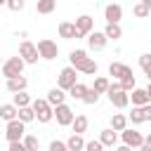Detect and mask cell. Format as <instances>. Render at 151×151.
I'll list each match as a JSON object with an SVG mask.
<instances>
[{
	"label": "cell",
	"instance_id": "obj_1",
	"mask_svg": "<svg viewBox=\"0 0 151 151\" xmlns=\"http://www.w3.org/2000/svg\"><path fill=\"white\" fill-rule=\"evenodd\" d=\"M68 59H71V66L78 71V73H85V76H97V61L92 59V57H87V52L85 50H73L71 54H68Z\"/></svg>",
	"mask_w": 151,
	"mask_h": 151
},
{
	"label": "cell",
	"instance_id": "obj_2",
	"mask_svg": "<svg viewBox=\"0 0 151 151\" xmlns=\"http://www.w3.org/2000/svg\"><path fill=\"white\" fill-rule=\"evenodd\" d=\"M109 101H111V106H116V109H127V104H130V92H125L123 90V85H120V80H113L111 85H109Z\"/></svg>",
	"mask_w": 151,
	"mask_h": 151
},
{
	"label": "cell",
	"instance_id": "obj_3",
	"mask_svg": "<svg viewBox=\"0 0 151 151\" xmlns=\"http://www.w3.org/2000/svg\"><path fill=\"white\" fill-rule=\"evenodd\" d=\"M33 111H35V120L38 123H50L52 118H54V106L47 101V99H33Z\"/></svg>",
	"mask_w": 151,
	"mask_h": 151
},
{
	"label": "cell",
	"instance_id": "obj_4",
	"mask_svg": "<svg viewBox=\"0 0 151 151\" xmlns=\"http://www.w3.org/2000/svg\"><path fill=\"white\" fill-rule=\"evenodd\" d=\"M24 66L26 61L21 57H9L5 64H2V76L9 80V78H17V76H24Z\"/></svg>",
	"mask_w": 151,
	"mask_h": 151
},
{
	"label": "cell",
	"instance_id": "obj_5",
	"mask_svg": "<svg viewBox=\"0 0 151 151\" xmlns=\"http://www.w3.org/2000/svg\"><path fill=\"white\" fill-rule=\"evenodd\" d=\"M76 83H78V71H76L73 66H66V68L59 71V78H57V87H59V90L68 92Z\"/></svg>",
	"mask_w": 151,
	"mask_h": 151
},
{
	"label": "cell",
	"instance_id": "obj_6",
	"mask_svg": "<svg viewBox=\"0 0 151 151\" xmlns=\"http://www.w3.org/2000/svg\"><path fill=\"white\" fill-rule=\"evenodd\" d=\"M24 137H26V123H21L19 118L5 125V139L7 142H24Z\"/></svg>",
	"mask_w": 151,
	"mask_h": 151
},
{
	"label": "cell",
	"instance_id": "obj_7",
	"mask_svg": "<svg viewBox=\"0 0 151 151\" xmlns=\"http://www.w3.org/2000/svg\"><path fill=\"white\" fill-rule=\"evenodd\" d=\"M38 54H40V59H47V61H52V59H57L59 57V47H57V42L54 40H50V38H42V40H38Z\"/></svg>",
	"mask_w": 151,
	"mask_h": 151
},
{
	"label": "cell",
	"instance_id": "obj_8",
	"mask_svg": "<svg viewBox=\"0 0 151 151\" xmlns=\"http://www.w3.org/2000/svg\"><path fill=\"white\" fill-rule=\"evenodd\" d=\"M120 139H123V144L130 146V149H139V146L144 144V134H142L139 130H134V127H125V130L120 132Z\"/></svg>",
	"mask_w": 151,
	"mask_h": 151
},
{
	"label": "cell",
	"instance_id": "obj_9",
	"mask_svg": "<svg viewBox=\"0 0 151 151\" xmlns=\"http://www.w3.org/2000/svg\"><path fill=\"white\" fill-rule=\"evenodd\" d=\"M19 57H21L26 64H38V59H40L38 47H35L31 40H21V45H19Z\"/></svg>",
	"mask_w": 151,
	"mask_h": 151
},
{
	"label": "cell",
	"instance_id": "obj_10",
	"mask_svg": "<svg viewBox=\"0 0 151 151\" xmlns=\"http://www.w3.org/2000/svg\"><path fill=\"white\" fill-rule=\"evenodd\" d=\"M54 118H57V125L68 127V125L73 123L76 113H73V109H71L68 104H59V106H54Z\"/></svg>",
	"mask_w": 151,
	"mask_h": 151
},
{
	"label": "cell",
	"instance_id": "obj_11",
	"mask_svg": "<svg viewBox=\"0 0 151 151\" xmlns=\"http://www.w3.org/2000/svg\"><path fill=\"white\" fill-rule=\"evenodd\" d=\"M109 76H113V80H127V78H134L132 68L120 64V61H111L109 64Z\"/></svg>",
	"mask_w": 151,
	"mask_h": 151
},
{
	"label": "cell",
	"instance_id": "obj_12",
	"mask_svg": "<svg viewBox=\"0 0 151 151\" xmlns=\"http://www.w3.org/2000/svg\"><path fill=\"white\" fill-rule=\"evenodd\" d=\"M76 28H78V33H80V38H87L92 31H94V19L90 17V14H80L76 21Z\"/></svg>",
	"mask_w": 151,
	"mask_h": 151
},
{
	"label": "cell",
	"instance_id": "obj_13",
	"mask_svg": "<svg viewBox=\"0 0 151 151\" xmlns=\"http://www.w3.org/2000/svg\"><path fill=\"white\" fill-rule=\"evenodd\" d=\"M106 42H109V38L104 35V31H92V33L87 35V45H90L92 52H101V50L106 47Z\"/></svg>",
	"mask_w": 151,
	"mask_h": 151
},
{
	"label": "cell",
	"instance_id": "obj_14",
	"mask_svg": "<svg viewBox=\"0 0 151 151\" xmlns=\"http://www.w3.org/2000/svg\"><path fill=\"white\" fill-rule=\"evenodd\" d=\"M104 19H106V24H120V19H123V7L116 5V2L106 5V7H104Z\"/></svg>",
	"mask_w": 151,
	"mask_h": 151
},
{
	"label": "cell",
	"instance_id": "obj_15",
	"mask_svg": "<svg viewBox=\"0 0 151 151\" xmlns=\"http://www.w3.org/2000/svg\"><path fill=\"white\" fill-rule=\"evenodd\" d=\"M130 101H132V106H146V104H151V99L146 94V87H134L132 94H130Z\"/></svg>",
	"mask_w": 151,
	"mask_h": 151
},
{
	"label": "cell",
	"instance_id": "obj_16",
	"mask_svg": "<svg viewBox=\"0 0 151 151\" xmlns=\"http://www.w3.org/2000/svg\"><path fill=\"white\" fill-rule=\"evenodd\" d=\"M59 35H61L64 40H73V38H80V33H78L76 24H71V21H61V24H59Z\"/></svg>",
	"mask_w": 151,
	"mask_h": 151
},
{
	"label": "cell",
	"instance_id": "obj_17",
	"mask_svg": "<svg viewBox=\"0 0 151 151\" xmlns=\"http://www.w3.org/2000/svg\"><path fill=\"white\" fill-rule=\"evenodd\" d=\"M26 87H28L26 76H17V78H9V80H7V90H9L12 94H17V92H26Z\"/></svg>",
	"mask_w": 151,
	"mask_h": 151
},
{
	"label": "cell",
	"instance_id": "obj_18",
	"mask_svg": "<svg viewBox=\"0 0 151 151\" xmlns=\"http://www.w3.org/2000/svg\"><path fill=\"white\" fill-rule=\"evenodd\" d=\"M19 118V109L14 106V104H2L0 106V120L2 123H12V120H17Z\"/></svg>",
	"mask_w": 151,
	"mask_h": 151
},
{
	"label": "cell",
	"instance_id": "obj_19",
	"mask_svg": "<svg viewBox=\"0 0 151 151\" xmlns=\"http://www.w3.org/2000/svg\"><path fill=\"white\" fill-rule=\"evenodd\" d=\"M87 125H90L87 116H85V113H78V116L73 118V123H71V130H73V134H85V132H87Z\"/></svg>",
	"mask_w": 151,
	"mask_h": 151
},
{
	"label": "cell",
	"instance_id": "obj_20",
	"mask_svg": "<svg viewBox=\"0 0 151 151\" xmlns=\"http://www.w3.org/2000/svg\"><path fill=\"white\" fill-rule=\"evenodd\" d=\"M66 97H68V94H66L64 90H59V87H52V90L47 92V97H45V99H47L52 106H59V104H66Z\"/></svg>",
	"mask_w": 151,
	"mask_h": 151
},
{
	"label": "cell",
	"instance_id": "obj_21",
	"mask_svg": "<svg viewBox=\"0 0 151 151\" xmlns=\"http://www.w3.org/2000/svg\"><path fill=\"white\" fill-rule=\"evenodd\" d=\"M99 142H101L104 146H116V144H118V132L111 130V127H106V130L99 132Z\"/></svg>",
	"mask_w": 151,
	"mask_h": 151
},
{
	"label": "cell",
	"instance_id": "obj_22",
	"mask_svg": "<svg viewBox=\"0 0 151 151\" xmlns=\"http://www.w3.org/2000/svg\"><path fill=\"white\" fill-rule=\"evenodd\" d=\"M127 116L125 113H113L111 116V130H116V132H123L125 127H127Z\"/></svg>",
	"mask_w": 151,
	"mask_h": 151
},
{
	"label": "cell",
	"instance_id": "obj_23",
	"mask_svg": "<svg viewBox=\"0 0 151 151\" xmlns=\"http://www.w3.org/2000/svg\"><path fill=\"white\" fill-rule=\"evenodd\" d=\"M85 139H83V134H71L68 139H66V146H68V151H85Z\"/></svg>",
	"mask_w": 151,
	"mask_h": 151
},
{
	"label": "cell",
	"instance_id": "obj_24",
	"mask_svg": "<svg viewBox=\"0 0 151 151\" xmlns=\"http://www.w3.org/2000/svg\"><path fill=\"white\" fill-rule=\"evenodd\" d=\"M57 9V0H38L35 2V12L38 14H52Z\"/></svg>",
	"mask_w": 151,
	"mask_h": 151
},
{
	"label": "cell",
	"instance_id": "obj_25",
	"mask_svg": "<svg viewBox=\"0 0 151 151\" xmlns=\"http://www.w3.org/2000/svg\"><path fill=\"white\" fill-rule=\"evenodd\" d=\"M127 120H130L132 125H142V123H146V116H144V106H132V113L127 116Z\"/></svg>",
	"mask_w": 151,
	"mask_h": 151
},
{
	"label": "cell",
	"instance_id": "obj_26",
	"mask_svg": "<svg viewBox=\"0 0 151 151\" xmlns=\"http://www.w3.org/2000/svg\"><path fill=\"white\" fill-rule=\"evenodd\" d=\"M104 35H106L109 40H118V38L123 35V28H120V24H106V28H104Z\"/></svg>",
	"mask_w": 151,
	"mask_h": 151
},
{
	"label": "cell",
	"instance_id": "obj_27",
	"mask_svg": "<svg viewBox=\"0 0 151 151\" xmlns=\"http://www.w3.org/2000/svg\"><path fill=\"white\" fill-rule=\"evenodd\" d=\"M109 85H111V80H109V78H104V76H97V78H94V85H92V90H94V92H99V94H106V92H109Z\"/></svg>",
	"mask_w": 151,
	"mask_h": 151
},
{
	"label": "cell",
	"instance_id": "obj_28",
	"mask_svg": "<svg viewBox=\"0 0 151 151\" xmlns=\"http://www.w3.org/2000/svg\"><path fill=\"white\" fill-rule=\"evenodd\" d=\"M85 92H87V87H85L83 83H76V85H73V87L68 90V97H71V99H78V101H83Z\"/></svg>",
	"mask_w": 151,
	"mask_h": 151
},
{
	"label": "cell",
	"instance_id": "obj_29",
	"mask_svg": "<svg viewBox=\"0 0 151 151\" xmlns=\"http://www.w3.org/2000/svg\"><path fill=\"white\" fill-rule=\"evenodd\" d=\"M12 104H14L17 109H24V106H31V104H33V99H31V97H28L26 92H17V94H14V101H12Z\"/></svg>",
	"mask_w": 151,
	"mask_h": 151
},
{
	"label": "cell",
	"instance_id": "obj_30",
	"mask_svg": "<svg viewBox=\"0 0 151 151\" xmlns=\"http://www.w3.org/2000/svg\"><path fill=\"white\" fill-rule=\"evenodd\" d=\"M19 120H21V123H33V120H35V111H33V106H24V109H19Z\"/></svg>",
	"mask_w": 151,
	"mask_h": 151
},
{
	"label": "cell",
	"instance_id": "obj_31",
	"mask_svg": "<svg viewBox=\"0 0 151 151\" xmlns=\"http://www.w3.org/2000/svg\"><path fill=\"white\" fill-rule=\"evenodd\" d=\"M132 14H134L137 19H146V17L151 14V9H149V7L144 5V2H137V5L132 7Z\"/></svg>",
	"mask_w": 151,
	"mask_h": 151
},
{
	"label": "cell",
	"instance_id": "obj_32",
	"mask_svg": "<svg viewBox=\"0 0 151 151\" xmlns=\"http://www.w3.org/2000/svg\"><path fill=\"white\" fill-rule=\"evenodd\" d=\"M139 68L149 76V80H151V54H139Z\"/></svg>",
	"mask_w": 151,
	"mask_h": 151
},
{
	"label": "cell",
	"instance_id": "obj_33",
	"mask_svg": "<svg viewBox=\"0 0 151 151\" xmlns=\"http://www.w3.org/2000/svg\"><path fill=\"white\" fill-rule=\"evenodd\" d=\"M99 97H101L99 92H94L92 87H87V92H85V97H83V101H85L87 106H94V104L99 101Z\"/></svg>",
	"mask_w": 151,
	"mask_h": 151
},
{
	"label": "cell",
	"instance_id": "obj_34",
	"mask_svg": "<svg viewBox=\"0 0 151 151\" xmlns=\"http://www.w3.org/2000/svg\"><path fill=\"white\" fill-rule=\"evenodd\" d=\"M24 144H26L28 151H38V149H40V139H38L35 134H26V137H24Z\"/></svg>",
	"mask_w": 151,
	"mask_h": 151
},
{
	"label": "cell",
	"instance_id": "obj_35",
	"mask_svg": "<svg viewBox=\"0 0 151 151\" xmlns=\"http://www.w3.org/2000/svg\"><path fill=\"white\" fill-rule=\"evenodd\" d=\"M9 12H21L24 7H26V0H7V5H5Z\"/></svg>",
	"mask_w": 151,
	"mask_h": 151
},
{
	"label": "cell",
	"instance_id": "obj_36",
	"mask_svg": "<svg viewBox=\"0 0 151 151\" xmlns=\"http://www.w3.org/2000/svg\"><path fill=\"white\" fill-rule=\"evenodd\" d=\"M85 151H104V144H101L99 139H90V142L85 144Z\"/></svg>",
	"mask_w": 151,
	"mask_h": 151
},
{
	"label": "cell",
	"instance_id": "obj_37",
	"mask_svg": "<svg viewBox=\"0 0 151 151\" xmlns=\"http://www.w3.org/2000/svg\"><path fill=\"white\" fill-rule=\"evenodd\" d=\"M50 151H68V146H66V142H61V139H52V142H50Z\"/></svg>",
	"mask_w": 151,
	"mask_h": 151
},
{
	"label": "cell",
	"instance_id": "obj_38",
	"mask_svg": "<svg viewBox=\"0 0 151 151\" xmlns=\"http://www.w3.org/2000/svg\"><path fill=\"white\" fill-rule=\"evenodd\" d=\"M7 151H28V149H26V144H24V142H9Z\"/></svg>",
	"mask_w": 151,
	"mask_h": 151
},
{
	"label": "cell",
	"instance_id": "obj_39",
	"mask_svg": "<svg viewBox=\"0 0 151 151\" xmlns=\"http://www.w3.org/2000/svg\"><path fill=\"white\" fill-rule=\"evenodd\" d=\"M139 151H151V132L144 137V144L139 146Z\"/></svg>",
	"mask_w": 151,
	"mask_h": 151
},
{
	"label": "cell",
	"instance_id": "obj_40",
	"mask_svg": "<svg viewBox=\"0 0 151 151\" xmlns=\"http://www.w3.org/2000/svg\"><path fill=\"white\" fill-rule=\"evenodd\" d=\"M144 116H146V123H149V120H151V104L144 106Z\"/></svg>",
	"mask_w": 151,
	"mask_h": 151
},
{
	"label": "cell",
	"instance_id": "obj_41",
	"mask_svg": "<svg viewBox=\"0 0 151 151\" xmlns=\"http://www.w3.org/2000/svg\"><path fill=\"white\" fill-rule=\"evenodd\" d=\"M116 151H132L130 146H125V144H120V146H116Z\"/></svg>",
	"mask_w": 151,
	"mask_h": 151
},
{
	"label": "cell",
	"instance_id": "obj_42",
	"mask_svg": "<svg viewBox=\"0 0 151 151\" xmlns=\"http://www.w3.org/2000/svg\"><path fill=\"white\" fill-rule=\"evenodd\" d=\"M146 94H149V99H151V80H149V85H146Z\"/></svg>",
	"mask_w": 151,
	"mask_h": 151
},
{
	"label": "cell",
	"instance_id": "obj_43",
	"mask_svg": "<svg viewBox=\"0 0 151 151\" xmlns=\"http://www.w3.org/2000/svg\"><path fill=\"white\" fill-rule=\"evenodd\" d=\"M139 2H144V5H146V7L151 9V0H139Z\"/></svg>",
	"mask_w": 151,
	"mask_h": 151
},
{
	"label": "cell",
	"instance_id": "obj_44",
	"mask_svg": "<svg viewBox=\"0 0 151 151\" xmlns=\"http://www.w3.org/2000/svg\"><path fill=\"white\" fill-rule=\"evenodd\" d=\"M2 5H7V0H0V7H2Z\"/></svg>",
	"mask_w": 151,
	"mask_h": 151
},
{
	"label": "cell",
	"instance_id": "obj_45",
	"mask_svg": "<svg viewBox=\"0 0 151 151\" xmlns=\"http://www.w3.org/2000/svg\"><path fill=\"white\" fill-rule=\"evenodd\" d=\"M0 127H2V120H0Z\"/></svg>",
	"mask_w": 151,
	"mask_h": 151
}]
</instances>
